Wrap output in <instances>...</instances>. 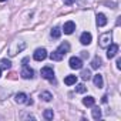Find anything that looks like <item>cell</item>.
<instances>
[{
    "instance_id": "obj_24",
    "label": "cell",
    "mask_w": 121,
    "mask_h": 121,
    "mask_svg": "<svg viewBox=\"0 0 121 121\" xmlns=\"http://www.w3.org/2000/svg\"><path fill=\"white\" fill-rule=\"evenodd\" d=\"M81 78H83V80H90V78H91L90 70H83V71H81Z\"/></svg>"
},
{
    "instance_id": "obj_7",
    "label": "cell",
    "mask_w": 121,
    "mask_h": 121,
    "mask_svg": "<svg viewBox=\"0 0 121 121\" xmlns=\"http://www.w3.org/2000/svg\"><path fill=\"white\" fill-rule=\"evenodd\" d=\"M117 53H118V46L114 44V43H111V44L107 47V57H108V58H112V57L117 56Z\"/></svg>"
},
{
    "instance_id": "obj_5",
    "label": "cell",
    "mask_w": 121,
    "mask_h": 121,
    "mask_svg": "<svg viewBox=\"0 0 121 121\" xmlns=\"http://www.w3.org/2000/svg\"><path fill=\"white\" fill-rule=\"evenodd\" d=\"M20 76L24 78V80H30V78H33L34 77V71L29 67V66H26V64H23V69H22V73H20Z\"/></svg>"
},
{
    "instance_id": "obj_9",
    "label": "cell",
    "mask_w": 121,
    "mask_h": 121,
    "mask_svg": "<svg viewBox=\"0 0 121 121\" xmlns=\"http://www.w3.org/2000/svg\"><path fill=\"white\" fill-rule=\"evenodd\" d=\"M91 40H93V36H91V33H88V31H84V33L80 36V43L84 44V46H88V44L91 43Z\"/></svg>"
},
{
    "instance_id": "obj_1",
    "label": "cell",
    "mask_w": 121,
    "mask_h": 121,
    "mask_svg": "<svg viewBox=\"0 0 121 121\" xmlns=\"http://www.w3.org/2000/svg\"><path fill=\"white\" fill-rule=\"evenodd\" d=\"M24 48H26V43L22 41V40H16V41H13V43L10 44V47H9V56L13 57V56H16L17 53L23 51Z\"/></svg>"
},
{
    "instance_id": "obj_23",
    "label": "cell",
    "mask_w": 121,
    "mask_h": 121,
    "mask_svg": "<svg viewBox=\"0 0 121 121\" xmlns=\"http://www.w3.org/2000/svg\"><path fill=\"white\" fill-rule=\"evenodd\" d=\"M86 91H87V87H86L84 84H77V86H76V93L83 94V93H86Z\"/></svg>"
},
{
    "instance_id": "obj_2",
    "label": "cell",
    "mask_w": 121,
    "mask_h": 121,
    "mask_svg": "<svg viewBox=\"0 0 121 121\" xmlns=\"http://www.w3.org/2000/svg\"><path fill=\"white\" fill-rule=\"evenodd\" d=\"M111 40H112V34L111 31H107V33H103L98 39V44L101 48H107L110 44H111Z\"/></svg>"
},
{
    "instance_id": "obj_8",
    "label": "cell",
    "mask_w": 121,
    "mask_h": 121,
    "mask_svg": "<svg viewBox=\"0 0 121 121\" xmlns=\"http://www.w3.org/2000/svg\"><path fill=\"white\" fill-rule=\"evenodd\" d=\"M74 30H76V23H74V22H66L61 31H64L66 34H71Z\"/></svg>"
},
{
    "instance_id": "obj_4",
    "label": "cell",
    "mask_w": 121,
    "mask_h": 121,
    "mask_svg": "<svg viewBox=\"0 0 121 121\" xmlns=\"http://www.w3.org/2000/svg\"><path fill=\"white\" fill-rule=\"evenodd\" d=\"M69 64H70V69H73V70H80V69L83 67L81 58H80V57H76V56L69 60Z\"/></svg>"
},
{
    "instance_id": "obj_6",
    "label": "cell",
    "mask_w": 121,
    "mask_h": 121,
    "mask_svg": "<svg viewBox=\"0 0 121 121\" xmlns=\"http://www.w3.org/2000/svg\"><path fill=\"white\" fill-rule=\"evenodd\" d=\"M46 57H47V50L46 48H37L33 54V58L36 61H43V60H46Z\"/></svg>"
},
{
    "instance_id": "obj_12",
    "label": "cell",
    "mask_w": 121,
    "mask_h": 121,
    "mask_svg": "<svg viewBox=\"0 0 121 121\" xmlns=\"http://www.w3.org/2000/svg\"><path fill=\"white\" fill-rule=\"evenodd\" d=\"M27 98H29V97H27V94H24V93H17L16 97H14L16 103H19V104H26Z\"/></svg>"
},
{
    "instance_id": "obj_19",
    "label": "cell",
    "mask_w": 121,
    "mask_h": 121,
    "mask_svg": "<svg viewBox=\"0 0 121 121\" xmlns=\"http://www.w3.org/2000/svg\"><path fill=\"white\" fill-rule=\"evenodd\" d=\"M0 66H2V69H4V70H9L12 67V63H10V60H7V58H2V60H0Z\"/></svg>"
},
{
    "instance_id": "obj_15",
    "label": "cell",
    "mask_w": 121,
    "mask_h": 121,
    "mask_svg": "<svg viewBox=\"0 0 121 121\" xmlns=\"http://www.w3.org/2000/svg\"><path fill=\"white\" fill-rule=\"evenodd\" d=\"M64 83H66L67 86H73V84H76V83H77V76H73V74L67 76V77L64 78Z\"/></svg>"
},
{
    "instance_id": "obj_14",
    "label": "cell",
    "mask_w": 121,
    "mask_h": 121,
    "mask_svg": "<svg viewBox=\"0 0 121 121\" xmlns=\"http://www.w3.org/2000/svg\"><path fill=\"white\" fill-rule=\"evenodd\" d=\"M63 57H64V56H63L61 53H58L57 50H56V51H53V53L50 54V58L53 60V61H61Z\"/></svg>"
},
{
    "instance_id": "obj_16",
    "label": "cell",
    "mask_w": 121,
    "mask_h": 121,
    "mask_svg": "<svg viewBox=\"0 0 121 121\" xmlns=\"http://www.w3.org/2000/svg\"><path fill=\"white\" fill-rule=\"evenodd\" d=\"M94 103H95V98H94V97H91V95H88V97L83 98V104H84L86 107H93V105H94Z\"/></svg>"
},
{
    "instance_id": "obj_27",
    "label": "cell",
    "mask_w": 121,
    "mask_h": 121,
    "mask_svg": "<svg viewBox=\"0 0 121 121\" xmlns=\"http://www.w3.org/2000/svg\"><path fill=\"white\" fill-rule=\"evenodd\" d=\"M81 56H83V57H88V53H87V51H81Z\"/></svg>"
},
{
    "instance_id": "obj_10",
    "label": "cell",
    "mask_w": 121,
    "mask_h": 121,
    "mask_svg": "<svg viewBox=\"0 0 121 121\" xmlns=\"http://www.w3.org/2000/svg\"><path fill=\"white\" fill-rule=\"evenodd\" d=\"M57 51H58V53H61L63 56H66V54L70 51V44H69V43H61V44L58 46Z\"/></svg>"
},
{
    "instance_id": "obj_11",
    "label": "cell",
    "mask_w": 121,
    "mask_h": 121,
    "mask_svg": "<svg viewBox=\"0 0 121 121\" xmlns=\"http://www.w3.org/2000/svg\"><path fill=\"white\" fill-rule=\"evenodd\" d=\"M105 24H107V17H105V14L98 13V14H97V26H98V27H104Z\"/></svg>"
},
{
    "instance_id": "obj_13",
    "label": "cell",
    "mask_w": 121,
    "mask_h": 121,
    "mask_svg": "<svg viewBox=\"0 0 121 121\" xmlns=\"http://www.w3.org/2000/svg\"><path fill=\"white\" fill-rule=\"evenodd\" d=\"M93 81H94V86L98 87V88H101L103 84H104V81H103V76H101V74H95L94 78H93Z\"/></svg>"
},
{
    "instance_id": "obj_18",
    "label": "cell",
    "mask_w": 121,
    "mask_h": 121,
    "mask_svg": "<svg viewBox=\"0 0 121 121\" xmlns=\"http://www.w3.org/2000/svg\"><path fill=\"white\" fill-rule=\"evenodd\" d=\"M40 98H41L43 101H51L53 95H51V93H48V91H41V93H40Z\"/></svg>"
},
{
    "instance_id": "obj_22",
    "label": "cell",
    "mask_w": 121,
    "mask_h": 121,
    "mask_svg": "<svg viewBox=\"0 0 121 121\" xmlns=\"http://www.w3.org/2000/svg\"><path fill=\"white\" fill-rule=\"evenodd\" d=\"M43 115H44V118H46V120H53L54 112H53V110H51V108H47V110L44 111V114H43Z\"/></svg>"
},
{
    "instance_id": "obj_26",
    "label": "cell",
    "mask_w": 121,
    "mask_h": 121,
    "mask_svg": "<svg viewBox=\"0 0 121 121\" xmlns=\"http://www.w3.org/2000/svg\"><path fill=\"white\" fill-rule=\"evenodd\" d=\"M117 69H121V58L117 60Z\"/></svg>"
},
{
    "instance_id": "obj_25",
    "label": "cell",
    "mask_w": 121,
    "mask_h": 121,
    "mask_svg": "<svg viewBox=\"0 0 121 121\" xmlns=\"http://www.w3.org/2000/svg\"><path fill=\"white\" fill-rule=\"evenodd\" d=\"M74 2H76V0H64V4H66V6H70V4H73Z\"/></svg>"
},
{
    "instance_id": "obj_28",
    "label": "cell",
    "mask_w": 121,
    "mask_h": 121,
    "mask_svg": "<svg viewBox=\"0 0 121 121\" xmlns=\"http://www.w3.org/2000/svg\"><path fill=\"white\" fill-rule=\"evenodd\" d=\"M0 77H2V69H0Z\"/></svg>"
},
{
    "instance_id": "obj_20",
    "label": "cell",
    "mask_w": 121,
    "mask_h": 121,
    "mask_svg": "<svg viewBox=\"0 0 121 121\" xmlns=\"http://www.w3.org/2000/svg\"><path fill=\"white\" fill-rule=\"evenodd\" d=\"M50 34H51L53 39H58L60 36H61V30H60V27H53L51 31H50Z\"/></svg>"
},
{
    "instance_id": "obj_21",
    "label": "cell",
    "mask_w": 121,
    "mask_h": 121,
    "mask_svg": "<svg viewBox=\"0 0 121 121\" xmlns=\"http://www.w3.org/2000/svg\"><path fill=\"white\" fill-rule=\"evenodd\" d=\"M93 118L94 120H100L101 118V110L98 107H94V105H93Z\"/></svg>"
},
{
    "instance_id": "obj_17",
    "label": "cell",
    "mask_w": 121,
    "mask_h": 121,
    "mask_svg": "<svg viewBox=\"0 0 121 121\" xmlns=\"http://www.w3.org/2000/svg\"><path fill=\"white\" fill-rule=\"evenodd\" d=\"M91 67H93V69H98V67H101V58H100L98 56H95V57L91 60Z\"/></svg>"
},
{
    "instance_id": "obj_29",
    "label": "cell",
    "mask_w": 121,
    "mask_h": 121,
    "mask_svg": "<svg viewBox=\"0 0 121 121\" xmlns=\"http://www.w3.org/2000/svg\"><path fill=\"white\" fill-rule=\"evenodd\" d=\"M0 2H6V0H0Z\"/></svg>"
},
{
    "instance_id": "obj_3",
    "label": "cell",
    "mask_w": 121,
    "mask_h": 121,
    "mask_svg": "<svg viewBox=\"0 0 121 121\" xmlns=\"http://www.w3.org/2000/svg\"><path fill=\"white\" fill-rule=\"evenodd\" d=\"M40 74H41L43 78L50 80V81H54V70H53V67H50V66L43 67L41 71H40Z\"/></svg>"
}]
</instances>
